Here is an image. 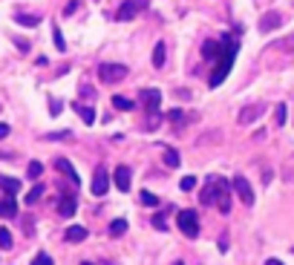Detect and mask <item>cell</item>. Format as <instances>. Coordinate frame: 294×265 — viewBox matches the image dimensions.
<instances>
[{"label":"cell","mask_w":294,"mask_h":265,"mask_svg":"<svg viewBox=\"0 0 294 265\" xmlns=\"http://www.w3.org/2000/svg\"><path fill=\"white\" fill-rule=\"evenodd\" d=\"M199 202L202 205H216L222 213H228L231 210V185L225 179H219V176H211L205 182L202 193H199Z\"/></svg>","instance_id":"1"},{"label":"cell","mask_w":294,"mask_h":265,"mask_svg":"<svg viewBox=\"0 0 294 265\" xmlns=\"http://www.w3.org/2000/svg\"><path fill=\"white\" fill-rule=\"evenodd\" d=\"M236 49H239V40H236V38H225V40H222V58L216 61V69H214L211 78H208V87H211V90H216V87L228 78L231 66H234V58H236Z\"/></svg>","instance_id":"2"},{"label":"cell","mask_w":294,"mask_h":265,"mask_svg":"<svg viewBox=\"0 0 294 265\" xmlns=\"http://www.w3.org/2000/svg\"><path fill=\"white\" fill-rule=\"evenodd\" d=\"M176 222H179V231L185 233L188 239H196L199 236V213L196 210H179V216H176Z\"/></svg>","instance_id":"3"},{"label":"cell","mask_w":294,"mask_h":265,"mask_svg":"<svg viewBox=\"0 0 294 265\" xmlns=\"http://www.w3.org/2000/svg\"><path fill=\"white\" fill-rule=\"evenodd\" d=\"M150 6V0H124L121 6H118V12H116V20H121V23H127L133 20L138 12H144Z\"/></svg>","instance_id":"4"},{"label":"cell","mask_w":294,"mask_h":265,"mask_svg":"<svg viewBox=\"0 0 294 265\" xmlns=\"http://www.w3.org/2000/svg\"><path fill=\"white\" fill-rule=\"evenodd\" d=\"M98 78H101L104 84H118V81L127 78V66H121V64H101V66H98Z\"/></svg>","instance_id":"5"},{"label":"cell","mask_w":294,"mask_h":265,"mask_svg":"<svg viewBox=\"0 0 294 265\" xmlns=\"http://www.w3.org/2000/svg\"><path fill=\"white\" fill-rule=\"evenodd\" d=\"M138 101H141V107H144L147 115H156V113H159V104H162V93L153 90V87H147V90H141Z\"/></svg>","instance_id":"6"},{"label":"cell","mask_w":294,"mask_h":265,"mask_svg":"<svg viewBox=\"0 0 294 265\" xmlns=\"http://www.w3.org/2000/svg\"><path fill=\"white\" fill-rule=\"evenodd\" d=\"M107 190H110V173H107V167H98L96 176H93V193L104 196Z\"/></svg>","instance_id":"7"},{"label":"cell","mask_w":294,"mask_h":265,"mask_svg":"<svg viewBox=\"0 0 294 265\" xmlns=\"http://www.w3.org/2000/svg\"><path fill=\"white\" fill-rule=\"evenodd\" d=\"M234 190L239 193V199H242L245 205H254V190H251V185H248L245 176H234Z\"/></svg>","instance_id":"8"},{"label":"cell","mask_w":294,"mask_h":265,"mask_svg":"<svg viewBox=\"0 0 294 265\" xmlns=\"http://www.w3.org/2000/svg\"><path fill=\"white\" fill-rule=\"evenodd\" d=\"M113 179H116V188H118V190H124V193L130 190V167H127V165H118V167H116Z\"/></svg>","instance_id":"9"},{"label":"cell","mask_w":294,"mask_h":265,"mask_svg":"<svg viewBox=\"0 0 294 265\" xmlns=\"http://www.w3.org/2000/svg\"><path fill=\"white\" fill-rule=\"evenodd\" d=\"M18 216V202L15 196H3L0 199V219H15Z\"/></svg>","instance_id":"10"},{"label":"cell","mask_w":294,"mask_h":265,"mask_svg":"<svg viewBox=\"0 0 294 265\" xmlns=\"http://www.w3.org/2000/svg\"><path fill=\"white\" fill-rule=\"evenodd\" d=\"M55 167H58V170L64 173V176H66V179H69V182H72V185H75V188L81 185V179H78V173H75V167L69 165L66 159H55Z\"/></svg>","instance_id":"11"},{"label":"cell","mask_w":294,"mask_h":265,"mask_svg":"<svg viewBox=\"0 0 294 265\" xmlns=\"http://www.w3.org/2000/svg\"><path fill=\"white\" fill-rule=\"evenodd\" d=\"M202 55H205L208 61H219V58H222V43H216V40H205Z\"/></svg>","instance_id":"12"},{"label":"cell","mask_w":294,"mask_h":265,"mask_svg":"<svg viewBox=\"0 0 294 265\" xmlns=\"http://www.w3.org/2000/svg\"><path fill=\"white\" fill-rule=\"evenodd\" d=\"M283 23V18L277 15V12H265L262 15V20H260V32H271L274 26H280Z\"/></svg>","instance_id":"13"},{"label":"cell","mask_w":294,"mask_h":265,"mask_svg":"<svg viewBox=\"0 0 294 265\" xmlns=\"http://www.w3.org/2000/svg\"><path fill=\"white\" fill-rule=\"evenodd\" d=\"M72 110L81 115V121H84V124H96V110H93V107H87V104H78V101H75V104H72Z\"/></svg>","instance_id":"14"},{"label":"cell","mask_w":294,"mask_h":265,"mask_svg":"<svg viewBox=\"0 0 294 265\" xmlns=\"http://www.w3.org/2000/svg\"><path fill=\"white\" fill-rule=\"evenodd\" d=\"M0 190H3L6 196H15V193L20 190V182L12 179V176H0Z\"/></svg>","instance_id":"15"},{"label":"cell","mask_w":294,"mask_h":265,"mask_svg":"<svg viewBox=\"0 0 294 265\" xmlns=\"http://www.w3.org/2000/svg\"><path fill=\"white\" fill-rule=\"evenodd\" d=\"M260 110H262V104H254V107H245V110H242V115H239V124H251L254 118H260Z\"/></svg>","instance_id":"16"},{"label":"cell","mask_w":294,"mask_h":265,"mask_svg":"<svg viewBox=\"0 0 294 265\" xmlns=\"http://www.w3.org/2000/svg\"><path fill=\"white\" fill-rule=\"evenodd\" d=\"M84 239H87V228H81V225L66 228V242H84Z\"/></svg>","instance_id":"17"},{"label":"cell","mask_w":294,"mask_h":265,"mask_svg":"<svg viewBox=\"0 0 294 265\" xmlns=\"http://www.w3.org/2000/svg\"><path fill=\"white\" fill-rule=\"evenodd\" d=\"M164 61H167V46L159 40V43H156V49H153V66L159 69V66H164Z\"/></svg>","instance_id":"18"},{"label":"cell","mask_w":294,"mask_h":265,"mask_svg":"<svg viewBox=\"0 0 294 265\" xmlns=\"http://www.w3.org/2000/svg\"><path fill=\"white\" fill-rule=\"evenodd\" d=\"M58 213H61V216H72V213H75V199H72V196H64V199H61Z\"/></svg>","instance_id":"19"},{"label":"cell","mask_w":294,"mask_h":265,"mask_svg":"<svg viewBox=\"0 0 294 265\" xmlns=\"http://www.w3.org/2000/svg\"><path fill=\"white\" fill-rule=\"evenodd\" d=\"M127 233V219H116L110 225V236H124Z\"/></svg>","instance_id":"20"},{"label":"cell","mask_w":294,"mask_h":265,"mask_svg":"<svg viewBox=\"0 0 294 265\" xmlns=\"http://www.w3.org/2000/svg\"><path fill=\"white\" fill-rule=\"evenodd\" d=\"M164 165L167 167H179V153L173 147H164Z\"/></svg>","instance_id":"21"},{"label":"cell","mask_w":294,"mask_h":265,"mask_svg":"<svg viewBox=\"0 0 294 265\" xmlns=\"http://www.w3.org/2000/svg\"><path fill=\"white\" fill-rule=\"evenodd\" d=\"M113 107H116V110H133L136 104H133L130 98H124V95H113Z\"/></svg>","instance_id":"22"},{"label":"cell","mask_w":294,"mask_h":265,"mask_svg":"<svg viewBox=\"0 0 294 265\" xmlns=\"http://www.w3.org/2000/svg\"><path fill=\"white\" fill-rule=\"evenodd\" d=\"M15 20H18V23H20V26H29V29H35V26H38V20H40V18H35V15H18V18H15Z\"/></svg>","instance_id":"23"},{"label":"cell","mask_w":294,"mask_h":265,"mask_svg":"<svg viewBox=\"0 0 294 265\" xmlns=\"http://www.w3.org/2000/svg\"><path fill=\"white\" fill-rule=\"evenodd\" d=\"M52 40H55V49H58V52H66L64 35H61V29H58V26H52Z\"/></svg>","instance_id":"24"},{"label":"cell","mask_w":294,"mask_h":265,"mask_svg":"<svg viewBox=\"0 0 294 265\" xmlns=\"http://www.w3.org/2000/svg\"><path fill=\"white\" fill-rule=\"evenodd\" d=\"M40 196H43V185H35L32 190L26 193V205H35V202H38Z\"/></svg>","instance_id":"25"},{"label":"cell","mask_w":294,"mask_h":265,"mask_svg":"<svg viewBox=\"0 0 294 265\" xmlns=\"http://www.w3.org/2000/svg\"><path fill=\"white\" fill-rule=\"evenodd\" d=\"M274 124H277V127L286 124V104H277V110H274Z\"/></svg>","instance_id":"26"},{"label":"cell","mask_w":294,"mask_h":265,"mask_svg":"<svg viewBox=\"0 0 294 265\" xmlns=\"http://www.w3.org/2000/svg\"><path fill=\"white\" fill-rule=\"evenodd\" d=\"M138 199H141V205H147V208H156V205H159V199L153 196L150 190H141V193H138Z\"/></svg>","instance_id":"27"},{"label":"cell","mask_w":294,"mask_h":265,"mask_svg":"<svg viewBox=\"0 0 294 265\" xmlns=\"http://www.w3.org/2000/svg\"><path fill=\"white\" fill-rule=\"evenodd\" d=\"M0 248H3V251L12 248V233H9V228H0Z\"/></svg>","instance_id":"28"},{"label":"cell","mask_w":294,"mask_h":265,"mask_svg":"<svg viewBox=\"0 0 294 265\" xmlns=\"http://www.w3.org/2000/svg\"><path fill=\"white\" fill-rule=\"evenodd\" d=\"M40 173H43V165H40V162H29V167H26V176H29V179H38Z\"/></svg>","instance_id":"29"},{"label":"cell","mask_w":294,"mask_h":265,"mask_svg":"<svg viewBox=\"0 0 294 265\" xmlns=\"http://www.w3.org/2000/svg\"><path fill=\"white\" fill-rule=\"evenodd\" d=\"M167 118H170L173 124H182V121H185V110H179V107H176V110H170V113H167Z\"/></svg>","instance_id":"30"},{"label":"cell","mask_w":294,"mask_h":265,"mask_svg":"<svg viewBox=\"0 0 294 265\" xmlns=\"http://www.w3.org/2000/svg\"><path fill=\"white\" fill-rule=\"evenodd\" d=\"M179 188H182V190H194V188H196V179H194V176H185V179L179 182Z\"/></svg>","instance_id":"31"},{"label":"cell","mask_w":294,"mask_h":265,"mask_svg":"<svg viewBox=\"0 0 294 265\" xmlns=\"http://www.w3.org/2000/svg\"><path fill=\"white\" fill-rule=\"evenodd\" d=\"M32 265H52V257H49V254H38L32 260Z\"/></svg>","instance_id":"32"},{"label":"cell","mask_w":294,"mask_h":265,"mask_svg":"<svg viewBox=\"0 0 294 265\" xmlns=\"http://www.w3.org/2000/svg\"><path fill=\"white\" fill-rule=\"evenodd\" d=\"M69 135H72L69 130H61V132H49L46 138H52V141H64V138H69Z\"/></svg>","instance_id":"33"},{"label":"cell","mask_w":294,"mask_h":265,"mask_svg":"<svg viewBox=\"0 0 294 265\" xmlns=\"http://www.w3.org/2000/svg\"><path fill=\"white\" fill-rule=\"evenodd\" d=\"M153 225H156L159 231H167V222H164V213H156V216H153Z\"/></svg>","instance_id":"34"},{"label":"cell","mask_w":294,"mask_h":265,"mask_svg":"<svg viewBox=\"0 0 294 265\" xmlns=\"http://www.w3.org/2000/svg\"><path fill=\"white\" fill-rule=\"evenodd\" d=\"M49 110H52V115H61V110H64V104H61V101H58V98H52V101H49Z\"/></svg>","instance_id":"35"},{"label":"cell","mask_w":294,"mask_h":265,"mask_svg":"<svg viewBox=\"0 0 294 265\" xmlns=\"http://www.w3.org/2000/svg\"><path fill=\"white\" fill-rule=\"evenodd\" d=\"M75 9H78V0H72V3H69V6H66V9H64V15H72V12H75Z\"/></svg>","instance_id":"36"},{"label":"cell","mask_w":294,"mask_h":265,"mask_svg":"<svg viewBox=\"0 0 294 265\" xmlns=\"http://www.w3.org/2000/svg\"><path fill=\"white\" fill-rule=\"evenodd\" d=\"M9 135V124H0V138H6Z\"/></svg>","instance_id":"37"},{"label":"cell","mask_w":294,"mask_h":265,"mask_svg":"<svg viewBox=\"0 0 294 265\" xmlns=\"http://www.w3.org/2000/svg\"><path fill=\"white\" fill-rule=\"evenodd\" d=\"M265 265H283V263H280V260H268Z\"/></svg>","instance_id":"38"},{"label":"cell","mask_w":294,"mask_h":265,"mask_svg":"<svg viewBox=\"0 0 294 265\" xmlns=\"http://www.w3.org/2000/svg\"><path fill=\"white\" fill-rule=\"evenodd\" d=\"M173 265H185V263H173Z\"/></svg>","instance_id":"39"},{"label":"cell","mask_w":294,"mask_h":265,"mask_svg":"<svg viewBox=\"0 0 294 265\" xmlns=\"http://www.w3.org/2000/svg\"><path fill=\"white\" fill-rule=\"evenodd\" d=\"M84 265H93V263H84Z\"/></svg>","instance_id":"40"}]
</instances>
